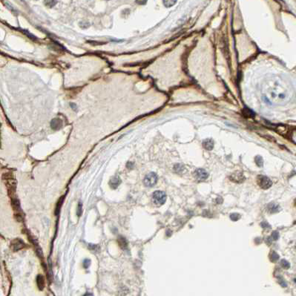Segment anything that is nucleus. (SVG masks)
<instances>
[{
	"label": "nucleus",
	"instance_id": "f257e3e1",
	"mask_svg": "<svg viewBox=\"0 0 296 296\" xmlns=\"http://www.w3.org/2000/svg\"><path fill=\"white\" fill-rule=\"evenodd\" d=\"M166 195L162 191H155L152 195L153 203L157 206H161L165 204L166 200Z\"/></svg>",
	"mask_w": 296,
	"mask_h": 296
},
{
	"label": "nucleus",
	"instance_id": "f03ea898",
	"mask_svg": "<svg viewBox=\"0 0 296 296\" xmlns=\"http://www.w3.org/2000/svg\"><path fill=\"white\" fill-rule=\"evenodd\" d=\"M257 184L263 189H268L273 185V182L268 177L264 175L257 176Z\"/></svg>",
	"mask_w": 296,
	"mask_h": 296
},
{
	"label": "nucleus",
	"instance_id": "7ed1b4c3",
	"mask_svg": "<svg viewBox=\"0 0 296 296\" xmlns=\"http://www.w3.org/2000/svg\"><path fill=\"white\" fill-rule=\"evenodd\" d=\"M158 182V175L154 172L149 173L144 178L143 183L147 187H152Z\"/></svg>",
	"mask_w": 296,
	"mask_h": 296
},
{
	"label": "nucleus",
	"instance_id": "20e7f679",
	"mask_svg": "<svg viewBox=\"0 0 296 296\" xmlns=\"http://www.w3.org/2000/svg\"><path fill=\"white\" fill-rule=\"evenodd\" d=\"M195 177L197 180L202 181V180H205L208 178L209 173L204 169H197L195 171Z\"/></svg>",
	"mask_w": 296,
	"mask_h": 296
},
{
	"label": "nucleus",
	"instance_id": "39448f33",
	"mask_svg": "<svg viewBox=\"0 0 296 296\" xmlns=\"http://www.w3.org/2000/svg\"><path fill=\"white\" fill-rule=\"evenodd\" d=\"M229 179L231 181H232L234 183H241L245 180V177L244 175H243V173L239 172V171H236V172H234L230 175Z\"/></svg>",
	"mask_w": 296,
	"mask_h": 296
},
{
	"label": "nucleus",
	"instance_id": "423d86ee",
	"mask_svg": "<svg viewBox=\"0 0 296 296\" xmlns=\"http://www.w3.org/2000/svg\"><path fill=\"white\" fill-rule=\"evenodd\" d=\"M63 126V121L60 118L53 119L51 122V127L53 130H59Z\"/></svg>",
	"mask_w": 296,
	"mask_h": 296
},
{
	"label": "nucleus",
	"instance_id": "0eeeda50",
	"mask_svg": "<svg viewBox=\"0 0 296 296\" xmlns=\"http://www.w3.org/2000/svg\"><path fill=\"white\" fill-rule=\"evenodd\" d=\"M120 183H121V180H120L119 176L112 177L110 180V182H109V185H110L111 188H112L113 189H117V188L120 186Z\"/></svg>",
	"mask_w": 296,
	"mask_h": 296
},
{
	"label": "nucleus",
	"instance_id": "6e6552de",
	"mask_svg": "<svg viewBox=\"0 0 296 296\" xmlns=\"http://www.w3.org/2000/svg\"><path fill=\"white\" fill-rule=\"evenodd\" d=\"M24 246H25L24 243L21 240H19V239H16V240L13 241L11 244L12 249L14 251H18V250L23 248Z\"/></svg>",
	"mask_w": 296,
	"mask_h": 296
},
{
	"label": "nucleus",
	"instance_id": "1a4fd4ad",
	"mask_svg": "<svg viewBox=\"0 0 296 296\" xmlns=\"http://www.w3.org/2000/svg\"><path fill=\"white\" fill-rule=\"evenodd\" d=\"M267 210L270 213H276L278 212L279 211L281 210V207L280 206L278 205L277 204H275V203H271L269 204L267 206Z\"/></svg>",
	"mask_w": 296,
	"mask_h": 296
},
{
	"label": "nucleus",
	"instance_id": "9d476101",
	"mask_svg": "<svg viewBox=\"0 0 296 296\" xmlns=\"http://www.w3.org/2000/svg\"><path fill=\"white\" fill-rule=\"evenodd\" d=\"M203 146L206 150H212L214 147V142L211 139H206L203 142Z\"/></svg>",
	"mask_w": 296,
	"mask_h": 296
},
{
	"label": "nucleus",
	"instance_id": "9b49d317",
	"mask_svg": "<svg viewBox=\"0 0 296 296\" xmlns=\"http://www.w3.org/2000/svg\"><path fill=\"white\" fill-rule=\"evenodd\" d=\"M36 283H37L38 287L39 290H43L44 286H45V278L43 275H39L36 278Z\"/></svg>",
	"mask_w": 296,
	"mask_h": 296
},
{
	"label": "nucleus",
	"instance_id": "f8f14e48",
	"mask_svg": "<svg viewBox=\"0 0 296 296\" xmlns=\"http://www.w3.org/2000/svg\"><path fill=\"white\" fill-rule=\"evenodd\" d=\"M118 243H119V245H120V246L122 248V249H126V248H127V246H128L127 241H126V240H125V238H124L123 237H119V238H118Z\"/></svg>",
	"mask_w": 296,
	"mask_h": 296
},
{
	"label": "nucleus",
	"instance_id": "ddd939ff",
	"mask_svg": "<svg viewBox=\"0 0 296 296\" xmlns=\"http://www.w3.org/2000/svg\"><path fill=\"white\" fill-rule=\"evenodd\" d=\"M44 3H45V5L47 7V8H51L55 6L56 3H57V0H45Z\"/></svg>",
	"mask_w": 296,
	"mask_h": 296
},
{
	"label": "nucleus",
	"instance_id": "4468645a",
	"mask_svg": "<svg viewBox=\"0 0 296 296\" xmlns=\"http://www.w3.org/2000/svg\"><path fill=\"white\" fill-rule=\"evenodd\" d=\"M162 2H163V4L166 8H171L173 5L176 4L177 0H162Z\"/></svg>",
	"mask_w": 296,
	"mask_h": 296
},
{
	"label": "nucleus",
	"instance_id": "2eb2a0df",
	"mask_svg": "<svg viewBox=\"0 0 296 296\" xmlns=\"http://www.w3.org/2000/svg\"><path fill=\"white\" fill-rule=\"evenodd\" d=\"M255 162H256L257 166H258V167H262L263 164H264V161H263L262 157L260 156V155L257 156L256 158H255Z\"/></svg>",
	"mask_w": 296,
	"mask_h": 296
},
{
	"label": "nucleus",
	"instance_id": "dca6fc26",
	"mask_svg": "<svg viewBox=\"0 0 296 296\" xmlns=\"http://www.w3.org/2000/svg\"><path fill=\"white\" fill-rule=\"evenodd\" d=\"M240 218V214L238 213H232L230 215V219L233 221H237Z\"/></svg>",
	"mask_w": 296,
	"mask_h": 296
},
{
	"label": "nucleus",
	"instance_id": "f3484780",
	"mask_svg": "<svg viewBox=\"0 0 296 296\" xmlns=\"http://www.w3.org/2000/svg\"><path fill=\"white\" fill-rule=\"evenodd\" d=\"M279 259V255L275 253V252H273L270 255V260L273 262H275V261H278Z\"/></svg>",
	"mask_w": 296,
	"mask_h": 296
},
{
	"label": "nucleus",
	"instance_id": "a211bd4d",
	"mask_svg": "<svg viewBox=\"0 0 296 296\" xmlns=\"http://www.w3.org/2000/svg\"><path fill=\"white\" fill-rule=\"evenodd\" d=\"M281 266H282V267L284 268V269H289V268L290 267V263H289L287 261L284 260V259H283V260H281Z\"/></svg>",
	"mask_w": 296,
	"mask_h": 296
},
{
	"label": "nucleus",
	"instance_id": "6ab92c4d",
	"mask_svg": "<svg viewBox=\"0 0 296 296\" xmlns=\"http://www.w3.org/2000/svg\"><path fill=\"white\" fill-rule=\"evenodd\" d=\"M175 171H176V172L181 173L182 171L184 170V168L180 165H179V164H177V165H175Z\"/></svg>",
	"mask_w": 296,
	"mask_h": 296
},
{
	"label": "nucleus",
	"instance_id": "aec40b11",
	"mask_svg": "<svg viewBox=\"0 0 296 296\" xmlns=\"http://www.w3.org/2000/svg\"><path fill=\"white\" fill-rule=\"evenodd\" d=\"M82 208H83V204H82L81 202H79V204H78V206H77V209H76V214H77V215L79 217L82 215Z\"/></svg>",
	"mask_w": 296,
	"mask_h": 296
},
{
	"label": "nucleus",
	"instance_id": "412c9836",
	"mask_svg": "<svg viewBox=\"0 0 296 296\" xmlns=\"http://www.w3.org/2000/svg\"><path fill=\"white\" fill-rule=\"evenodd\" d=\"M90 264H91V261L88 260V259H85V260L84 261L83 263V267L85 269L88 268V266H90Z\"/></svg>",
	"mask_w": 296,
	"mask_h": 296
},
{
	"label": "nucleus",
	"instance_id": "4be33fe9",
	"mask_svg": "<svg viewBox=\"0 0 296 296\" xmlns=\"http://www.w3.org/2000/svg\"><path fill=\"white\" fill-rule=\"evenodd\" d=\"M273 239L274 240H278V239L279 238V233L277 231H275V232H273Z\"/></svg>",
	"mask_w": 296,
	"mask_h": 296
},
{
	"label": "nucleus",
	"instance_id": "5701e85b",
	"mask_svg": "<svg viewBox=\"0 0 296 296\" xmlns=\"http://www.w3.org/2000/svg\"><path fill=\"white\" fill-rule=\"evenodd\" d=\"M148 0H136V3L138 5H146Z\"/></svg>",
	"mask_w": 296,
	"mask_h": 296
},
{
	"label": "nucleus",
	"instance_id": "b1692460",
	"mask_svg": "<svg viewBox=\"0 0 296 296\" xmlns=\"http://www.w3.org/2000/svg\"><path fill=\"white\" fill-rule=\"evenodd\" d=\"M261 225L262 226V227H264V228H265V227H270L269 224H267V223H266V222H265V221H264V222L261 223Z\"/></svg>",
	"mask_w": 296,
	"mask_h": 296
},
{
	"label": "nucleus",
	"instance_id": "393cba45",
	"mask_svg": "<svg viewBox=\"0 0 296 296\" xmlns=\"http://www.w3.org/2000/svg\"><path fill=\"white\" fill-rule=\"evenodd\" d=\"M70 106L71 107V109H73V110L74 111H76V109H77V108H76V104L75 103H70Z\"/></svg>",
	"mask_w": 296,
	"mask_h": 296
},
{
	"label": "nucleus",
	"instance_id": "a878e982",
	"mask_svg": "<svg viewBox=\"0 0 296 296\" xmlns=\"http://www.w3.org/2000/svg\"><path fill=\"white\" fill-rule=\"evenodd\" d=\"M280 284H281V286H284V287H285V286H286V283H285L284 281L281 280V281H280Z\"/></svg>",
	"mask_w": 296,
	"mask_h": 296
}]
</instances>
